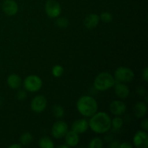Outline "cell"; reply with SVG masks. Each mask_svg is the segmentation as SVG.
I'll return each mask as SVG.
<instances>
[{"mask_svg": "<svg viewBox=\"0 0 148 148\" xmlns=\"http://www.w3.org/2000/svg\"><path fill=\"white\" fill-rule=\"evenodd\" d=\"M88 124L92 132L97 134H103L111 129V119L103 111L96 112L91 116Z\"/></svg>", "mask_w": 148, "mask_h": 148, "instance_id": "obj_1", "label": "cell"}, {"mask_svg": "<svg viewBox=\"0 0 148 148\" xmlns=\"http://www.w3.org/2000/svg\"><path fill=\"white\" fill-rule=\"evenodd\" d=\"M76 106L79 114L85 117H91L98 111V108L96 100L89 95L80 97L77 102Z\"/></svg>", "mask_w": 148, "mask_h": 148, "instance_id": "obj_2", "label": "cell"}, {"mask_svg": "<svg viewBox=\"0 0 148 148\" xmlns=\"http://www.w3.org/2000/svg\"><path fill=\"white\" fill-rule=\"evenodd\" d=\"M116 83V79L111 74L103 72L98 74L94 80V87L99 91H105L113 88Z\"/></svg>", "mask_w": 148, "mask_h": 148, "instance_id": "obj_3", "label": "cell"}, {"mask_svg": "<svg viewBox=\"0 0 148 148\" xmlns=\"http://www.w3.org/2000/svg\"><path fill=\"white\" fill-rule=\"evenodd\" d=\"M134 77V73L131 69L125 66H120L114 72V78L116 82H130Z\"/></svg>", "mask_w": 148, "mask_h": 148, "instance_id": "obj_4", "label": "cell"}, {"mask_svg": "<svg viewBox=\"0 0 148 148\" xmlns=\"http://www.w3.org/2000/svg\"><path fill=\"white\" fill-rule=\"evenodd\" d=\"M23 85L26 90L28 92H35L40 90L43 85V81L40 77L37 75H29L25 79Z\"/></svg>", "mask_w": 148, "mask_h": 148, "instance_id": "obj_5", "label": "cell"}, {"mask_svg": "<svg viewBox=\"0 0 148 148\" xmlns=\"http://www.w3.org/2000/svg\"><path fill=\"white\" fill-rule=\"evenodd\" d=\"M68 131H69V127L65 121L59 120L53 124L51 129V134L54 138L61 139L64 137Z\"/></svg>", "mask_w": 148, "mask_h": 148, "instance_id": "obj_6", "label": "cell"}, {"mask_svg": "<svg viewBox=\"0 0 148 148\" xmlns=\"http://www.w3.org/2000/svg\"><path fill=\"white\" fill-rule=\"evenodd\" d=\"M46 13L51 18H56L62 13L61 5L55 0H48L45 5Z\"/></svg>", "mask_w": 148, "mask_h": 148, "instance_id": "obj_7", "label": "cell"}, {"mask_svg": "<svg viewBox=\"0 0 148 148\" xmlns=\"http://www.w3.org/2000/svg\"><path fill=\"white\" fill-rule=\"evenodd\" d=\"M47 106V100L43 95H37L32 99L30 108L36 113H41Z\"/></svg>", "mask_w": 148, "mask_h": 148, "instance_id": "obj_8", "label": "cell"}, {"mask_svg": "<svg viewBox=\"0 0 148 148\" xmlns=\"http://www.w3.org/2000/svg\"><path fill=\"white\" fill-rule=\"evenodd\" d=\"M133 144L135 147L147 148L148 147V134L146 131L137 132L133 137Z\"/></svg>", "mask_w": 148, "mask_h": 148, "instance_id": "obj_9", "label": "cell"}, {"mask_svg": "<svg viewBox=\"0 0 148 148\" xmlns=\"http://www.w3.org/2000/svg\"><path fill=\"white\" fill-rule=\"evenodd\" d=\"M110 111L115 116H121L125 113L127 110V106L123 101L116 100L112 101L109 106Z\"/></svg>", "mask_w": 148, "mask_h": 148, "instance_id": "obj_10", "label": "cell"}, {"mask_svg": "<svg viewBox=\"0 0 148 148\" xmlns=\"http://www.w3.org/2000/svg\"><path fill=\"white\" fill-rule=\"evenodd\" d=\"M2 10L7 15L14 16L18 12V5L14 0H4Z\"/></svg>", "mask_w": 148, "mask_h": 148, "instance_id": "obj_11", "label": "cell"}, {"mask_svg": "<svg viewBox=\"0 0 148 148\" xmlns=\"http://www.w3.org/2000/svg\"><path fill=\"white\" fill-rule=\"evenodd\" d=\"M114 87V91L117 96L121 99H126L128 98L130 93V90L129 87L124 82H119L116 81Z\"/></svg>", "mask_w": 148, "mask_h": 148, "instance_id": "obj_12", "label": "cell"}, {"mask_svg": "<svg viewBox=\"0 0 148 148\" xmlns=\"http://www.w3.org/2000/svg\"><path fill=\"white\" fill-rule=\"evenodd\" d=\"M89 128V124L86 119H77L72 123V130L77 133L78 134L85 133Z\"/></svg>", "mask_w": 148, "mask_h": 148, "instance_id": "obj_13", "label": "cell"}, {"mask_svg": "<svg viewBox=\"0 0 148 148\" xmlns=\"http://www.w3.org/2000/svg\"><path fill=\"white\" fill-rule=\"evenodd\" d=\"M100 22L99 16L95 13L90 14L85 17L84 20V25L88 29H93L97 27Z\"/></svg>", "mask_w": 148, "mask_h": 148, "instance_id": "obj_14", "label": "cell"}, {"mask_svg": "<svg viewBox=\"0 0 148 148\" xmlns=\"http://www.w3.org/2000/svg\"><path fill=\"white\" fill-rule=\"evenodd\" d=\"M64 137L66 144L69 147H76L79 142V134L75 132L72 131H72H68V132L66 133Z\"/></svg>", "mask_w": 148, "mask_h": 148, "instance_id": "obj_15", "label": "cell"}, {"mask_svg": "<svg viewBox=\"0 0 148 148\" xmlns=\"http://www.w3.org/2000/svg\"><path fill=\"white\" fill-rule=\"evenodd\" d=\"M147 106L146 103L143 101L137 102L134 106V116L137 118H143L147 114Z\"/></svg>", "mask_w": 148, "mask_h": 148, "instance_id": "obj_16", "label": "cell"}, {"mask_svg": "<svg viewBox=\"0 0 148 148\" xmlns=\"http://www.w3.org/2000/svg\"><path fill=\"white\" fill-rule=\"evenodd\" d=\"M7 85L12 89H18L22 85V79L19 75L16 74H12L7 77Z\"/></svg>", "mask_w": 148, "mask_h": 148, "instance_id": "obj_17", "label": "cell"}, {"mask_svg": "<svg viewBox=\"0 0 148 148\" xmlns=\"http://www.w3.org/2000/svg\"><path fill=\"white\" fill-rule=\"evenodd\" d=\"M39 147L41 148H53L54 144L51 139L48 137H43L40 138L39 141Z\"/></svg>", "mask_w": 148, "mask_h": 148, "instance_id": "obj_18", "label": "cell"}, {"mask_svg": "<svg viewBox=\"0 0 148 148\" xmlns=\"http://www.w3.org/2000/svg\"><path fill=\"white\" fill-rule=\"evenodd\" d=\"M52 114L56 119H61L64 116V110L62 106H54L52 108Z\"/></svg>", "mask_w": 148, "mask_h": 148, "instance_id": "obj_19", "label": "cell"}, {"mask_svg": "<svg viewBox=\"0 0 148 148\" xmlns=\"http://www.w3.org/2000/svg\"><path fill=\"white\" fill-rule=\"evenodd\" d=\"M33 136L30 133L25 132L22 134L20 138V142L23 145H28L33 141Z\"/></svg>", "mask_w": 148, "mask_h": 148, "instance_id": "obj_20", "label": "cell"}, {"mask_svg": "<svg viewBox=\"0 0 148 148\" xmlns=\"http://www.w3.org/2000/svg\"><path fill=\"white\" fill-rule=\"evenodd\" d=\"M103 146V140L99 137H95L93 138L88 145L89 148H101Z\"/></svg>", "mask_w": 148, "mask_h": 148, "instance_id": "obj_21", "label": "cell"}, {"mask_svg": "<svg viewBox=\"0 0 148 148\" xmlns=\"http://www.w3.org/2000/svg\"><path fill=\"white\" fill-rule=\"evenodd\" d=\"M123 124H124V121H123L121 117H119V116H116L115 118L111 120V126L116 130L121 129L122 127Z\"/></svg>", "mask_w": 148, "mask_h": 148, "instance_id": "obj_22", "label": "cell"}, {"mask_svg": "<svg viewBox=\"0 0 148 148\" xmlns=\"http://www.w3.org/2000/svg\"><path fill=\"white\" fill-rule=\"evenodd\" d=\"M64 69L63 66H61V65H55L52 68V75L55 77H60L61 76H62V75L64 74Z\"/></svg>", "mask_w": 148, "mask_h": 148, "instance_id": "obj_23", "label": "cell"}, {"mask_svg": "<svg viewBox=\"0 0 148 148\" xmlns=\"http://www.w3.org/2000/svg\"><path fill=\"white\" fill-rule=\"evenodd\" d=\"M56 25L60 28H66L69 26V20L66 17H59L56 21Z\"/></svg>", "mask_w": 148, "mask_h": 148, "instance_id": "obj_24", "label": "cell"}, {"mask_svg": "<svg viewBox=\"0 0 148 148\" xmlns=\"http://www.w3.org/2000/svg\"><path fill=\"white\" fill-rule=\"evenodd\" d=\"M99 17L100 20H101L105 23H109L113 20L112 14H111V13L108 12H104L101 13Z\"/></svg>", "mask_w": 148, "mask_h": 148, "instance_id": "obj_25", "label": "cell"}, {"mask_svg": "<svg viewBox=\"0 0 148 148\" xmlns=\"http://www.w3.org/2000/svg\"><path fill=\"white\" fill-rule=\"evenodd\" d=\"M27 97V93L25 90H20L17 94V98L19 101H24Z\"/></svg>", "mask_w": 148, "mask_h": 148, "instance_id": "obj_26", "label": "cell"}, {"mask_svg": "<svg viewBox=\"0 0 148 148\" xmlns=\"http://www.w3.org/2000/svg\"><path fill=\"white\" fill-rule=\"evenodd\" d=\"M141 127L144 131L147 132L148 130V121L147 119H144L143 121H141Z\"/></svg>", "mask_w": 148, "mask_h": 148, "instance_id": "obj_27", "label": "cell"}, {"mask_svg": "<svg viewBox=\"0 0 148 148\" xmlns=\"http://www.w3.org/2000/svg\"><path fill=\"white\" fill-rule=\"evenodd\" d=\"M120 145V142L117 141V140H114L112 143H111V144L109 145L110 148H119Z\"/></svg>", "mask_w": 148, "mask_h": 148, "instance_id": "obj_28", "label": "cell"}, {"mask_svg": "<svg viewBox=\"0 0 148 148\" xmlns=\"http://www.w3.org/2000/svg\"><path fill=\"white\" fill-rule=\"evenodd\" d=\"M143 79H144L145 82L148 81V69L147 67H145L144 70L143 71Z\"/></svg>", "mask_w": 148, "mask_h": 148, "instance_id": "obj_29", "label": "cell"}, {"mask_svg": "<svg viewBox=\"0 0 148 148\" xmlns=\"http://www.w3.org/2000/svg\"><path fill=\"white\" fill-rule=\"evenodd\" d=\"M132 147L133 146L130 143H127V142H126V143H122L121 144H120L119 145L120 148H132Z\"/></svg>", "mask_w": 148, "mask_h": 148, "instance_id": "obj_30", "label": "cell"}, {"mask_svg": "<svg viewBox=\"0 0 148 148\" xmlns=\"http://www.w3.org/2000/svg\"><path fill=\"white\" fill-rule=\"evenodd\" d=\"M137 93L140 95H144L146 93L145 89L144 88H143V87H140V88H137Z\"/></svg>", "mask_w": 148, "mask_h": 148, "instance_id": "obj_31", "label": "cell"}, {"mask_svg": "<svg viewBox=\"0 0 148 148\" xmlns=\"http://www.w3.org/2000/svg\"><path fill=\"white\" fill-rule=\"evenodd\" d=\"M9 148H21V145L13 144L12 145L9 146Z\"/></svg>", "mask_w": 148, "mask_h": 148, "instance_id": "obj_32", "label": "cell"}, {"mask_svg": "<svg viewBox=\"0 0 148 148\" xmlns=\"http://www.w3.org/2000/svg\"><path fill=\"white\" fill-rule=\"evenodd\" d=\"M59 148H69V146L67 145H60V146H59Z\"/></svg>", "mask_w": 148, "mask_h": 148, "instance_id": "obj_33", "label": "cell"}]
</instances>
